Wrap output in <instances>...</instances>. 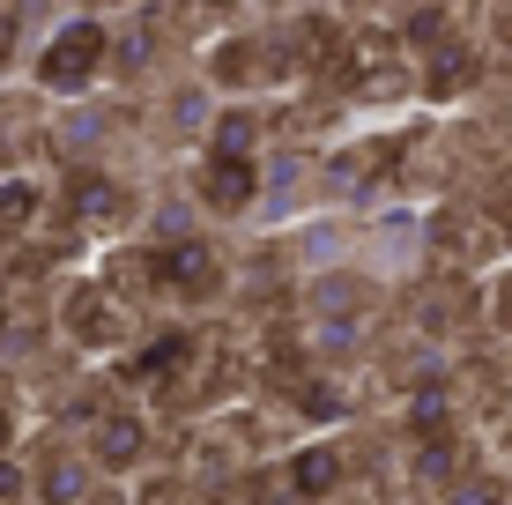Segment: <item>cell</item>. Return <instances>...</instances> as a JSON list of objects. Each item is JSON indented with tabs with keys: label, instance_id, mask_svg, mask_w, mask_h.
<instances>
[{
	"label": "cell",
	"instance_id": "cell-1",
	"mask_svg": "<svg viewBox=\"0 0 512 505\" xmlns=\"http://www.w3.org/2000/svg\"><path fill=\"white\" fill-rule=\"evenodd\" d=\"M97 52H104L97 23H75V30L60 38V45L45 52V82H52V90H75V82H82V75L97 67Z\"/></svg>",
	"mask_w": 512,
	"mask_h": 505
},
{
	"label": "cell",
	"instance_id": "cell-2",
	"mask_svg": "<svg viewBox=\"0 0 512 505\" xmlns=\"http://www.w3.org/2000/svg\"><path fill=\"white\" fill-rule=\"evenodd\" d=\"M208 186H216V201H223V208H238V201H245V171H238V164H223Z\"/></svg>",
	"mask_w": 512,
	"mask_h": 505
},
{
	"label": "cell",
	"instance_id": "cell-4",
	"mask_svg": "<svg viewBox=\"0 0 512 505\" xmlns=\"http://www.w3.org/2000/svg\"><path fill=\"white\" fill-rule=\"evenodd\" d=\"M104 454L127 461V454H134V424H112V431H104Z\"/></svg>",
	"mask_w": 512,
	"mask_h": 505
},
{
	"label": "cell",
	"instance_id": "cell-3",
	"mask_svg": "<svg viewBox=\"0 0 512 505\" xmlns=\"http://www.w3.org/2000/svg\"><path fill=\"white\" fill-rule=\"evenodd\" d=\"M297 483H305V491H327V483H334V461H327V454L297 461Z\"/></svg>",
	"mask_w": 512,
	"mask_h": 505
}]
</instances>
